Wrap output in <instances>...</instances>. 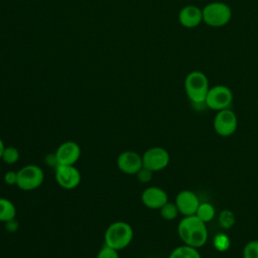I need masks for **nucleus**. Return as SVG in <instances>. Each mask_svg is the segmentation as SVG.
I'll list each match as a JSON object with an SVG mask.
<instances>
[{
  "label": "nucleus",
  "instance_id": "obj_1",
  "mask_svg": "<svg viewBox=\"0 0 258 258\" xmlns=\"http://www.w3.org/2000/svg\"><path fill=\"white\" fill-rule=\"evenodd\" d=\"M206 224L196 215L185 216L177 226V233L180 240L185 245L195 248L203 247L208 241Z\"/></svg>",
  "mask_w": 258,
  "mask_h": 258
},
{
  "label": "nucleus",
  "instance_id": "obj_2",
  "mask_svg": "<svg viewBox=\"0 0 258 258\" xmlns=\"http://www.w3.org/2000/svg\"><path fill=\"white\" fill-rule=\"evenodd\" d=\"M132 227L123 221L113 222L108 226L104 234L105 245L120 251L129 246L133 239Z\"/></svg>",
  "mask_w": 258,
  "mask_h": 258
},
{
  "label": "nucleus",
  "instance_id": "obj_3",
  "mask_svg": "<svg viewBox=\"0 0 258 258\" xmlns=\"http://www.w3.org/2000/svg\"><path fill=\"white\" fill-rule=\"evenodd\" d=\"M209 90V81L203 72L194 71L185 77L184 91L192 103H205Z\"/></svg>",
  "mask_w": 258,
  "mask_h": 258
},
{
  "label": "nucleus",
  "instance_id": "obj_4",
  "mask_svg": "<svg viewBox=\"0 0 258 258\" xmlns=\"http://www.w3.org/2000/svg\"><path fill=\"white\" fill-rule=\"evenodd\" d=\"M203 21L212 27H222L229 23L232 17V10L229 5L223 2H212L203 9Z\"/></svg>",
  "mask_w": 258,
  "mask_h": 258
},
{
  "label": "nucleus",
  "instance_id": "obj_5",
  "mask_svg": "<svg viewBox=\"0 0 258 258\" xmlns=\"http://www.w3.org/2000/svg\"><path fill=\"white\" fill-rule=\"evenodd\" d=\"M17 186L25 191L39 187L44 180V173L41 167L35 164H27L17 170Z\"/></svg>",
  "mask_w": 258,
  "mask_h": 258
},
{
  "label": "nucleus",
  "instance_id": "obj_6",
  "mask_svg": "<svg viewBox=\"0 0 258 258\" xmlns=\"http://www.w3.org/2000/svg\"><path fill=\"white\" fill-rule=\"evenodd\" d=\"M233 101L232 91L223 85H218L210 88L205 104L212 110L220 111L223 109H228Z\"/></svg>",
  "mask_w": 258,
  "mask_h": 258
},
{
  "label": "nucleus",
  "instance_id": "obj_7",
  "mask_svg": "<svg viewBox=\"0 0 258 258\" xmlns=\"http://www.w3.org/2000/svg\"><path fill=\"white\" fill-rule=\"evenodd\" d=\"M170 160L168 151L160 146L148 148L142 155L143 166L152 172L164 169Z\"/></svg>",
  "mask_w": 258,
  "mask_h": 258
},
{
  "label": "nucleus",
  "instance_id": "obj_8",
  "mask_svg": "<svg viewBox=\"0 0 258 258\" xmlns=\"http://www.w3.org/2000/svg\"><path fill=\"white\" fill-rule=\"evenodd\" d=\"M213 126L218 135L223 137L231 136L235 133L238 126V119L235 112L229 108L217 111Z\"/></svg>",
  "mask_w": 258,
  "mask_h": 258
},
{
  "label": "nucleus",
  "instance_id": "obj_9",
  "mask_svg": "<svg viewBox=\"0 0 258 258\" xmlns=\"http://www.w3.org/2000/svg\"><path fill=\"white\" fill-rule=\"evenodd\" d=\"M55 180L64 189H73L81 182L80 170L75 165L57 164L55 166Z\"/></svg>",
  "mask_w": 258,
  "mask_h": 258
},
{
  "label": "nucleus",
  "instance_id": "obj_10",
  "mask_svg": "<svg viewBox=\"0 0 258 258\" xmlns=\"http://www.w3.org/2000/svg\"><path fill=\"white\" fill-rule=\"evenodd\" d=\"M117 167L120 171L128 175L136 174L142 167V156L135 151L125 150L117 157Z\"/></svg>",
  "mask_w": 258,
  "mask_h": 258
},
{
  "label": "nucleus",
  "instance_id": "obj_11",
  "mask_svg": "<svg viewBox=\"0 0 258 258\" xmlns=\"http://www.w3.org/2000/svg\"><path fill=\"white\" fill-rule=\"evenodd\" d=\"M57 164L75 165L81 156L80 145L72 140L62 142L54 153Z\"/></svg>",
  "mask_w": 258,
  "mask_h": 258
},
{
  "label": "nucleus",
  "instance_id": "obj_12",
  "mask_svg": "<svg viewBox=\"0 0 258 258\" xmlns=\"http://www.w3.org/2000/svg\"><path fill=\"white\" fill-rule=\"evenodd\" d=\"M142 204L151 210H159L168 202L166 191L159 186H148L141 194Z\"/></svg>",
  "mask_w": 258,
  "mask_h": 258
},
{
  "label": "nucleus",
  "instance_id": "obj_13",
  "mask_svg": "<svg viewBox=\"0 0 258 258\" xmlns=\"http://www.w3.org/2000/svg\"><path fill=\"white\" fill-rule=\"evenodd\" d=\"M175 205L178 209L179 214L185 216L196 215L197 210L201 204L198 196L188 189L179 191L175 198Z\"/></svg>",
  "mask_w": 258,
  "mask_h": 258
},
{
  "label": "nucleus",
  "instance_id": "obj_14",
  "mask_svg": "<svg viewBox=\"0 0 258 258\" xmlns=\"http://www.w3.org/2000/svg\"><path fill=\"white\" fill-rule=\"evenodd\" d=\"M178 21L185 28H194L203 22V11L196 5H186L178 13Z\"/></svg>",
  "mask_w": 258,
  "mask_h": 258
},
{
  "label": "nucleus",
  "instance_id": "obj_15",
  "mask_svg": "<svg viewBox=\"0 0 258 258\" xmlns=\"http://www.w3.org/2000/svg\"><path fill=\"white\" fill-rule=\"evenodd\" d=\"M16 216V208L14 204L6 199L0 198V222H7L14 219Z\"/></svg>",
  "mask_w": 258,
  "mask_h": 258
},
{
  "label": "nucleus",
  "instance_id": "obj_16",
  "mask_svg": "<svg viewBox=\"0 0 258 258\" xmlns=\"http://www.w3.org/2000/svg\"><path fill=\"white\" fill-rule=\"evenodd\" d=\"M168 258H202L201 254L198 251V248L182 245L174 248L169 254Z\"/></svg>",
  "mask_w": 258,
  "mask_h": 258
},
{
  "label": "nucleus",
  "instance_id": "obj_17",
  "mask_svg": "<svg viewBox=\"0 0 258 258\" xmlns=\"http://www.w3.org/2000/svg\"><path fill=\"white\" fill-rule=\"evenodd\" d=\"M215 215H216V210L214 206L207 202L201 203L196 213V216L199 217L205 223L212 221L215 218Z\"/></svg>",
  "mask_w": 258,
  "mask_h": 258
},
{
  "label": "nucleus",
  "instance_id": "obj_18",
  "mask_svg": "<svg viewBox=\"0 0 258 258\" xmlns=\"http://www.w3.org/2000/svg\"><path fill=\"white\" fill-rule=\"evenodd\" d=\"M159 211H160V216L166 221L174 220L179 214L175 203H171V202H167L162 208L159 209Z\"/></svg>",
  "mask_w": 258,
  "mask_h": 258
},
{
  "label": "nucleus",
  "instance_id": "obj_19",
  "mask_svg": "<svg viewBox=\"0 0 258 258\" xmlns=\"http://www.w3.org/2000/svg\"><path fill=\"white\" fill-rule=\"evenodd\" d=\"M20 156V153L18 149L14 146H6L3 154H2V160L8 164H14L18 161Z\"/></svg>",
  "mask_w": 258,
  "mask_h": 258
},
{
  "label": "nucleus",
  "instance_id": "obj_20",
  "mask_svg": "<svg viewBox=\"0 0 258 258\" xmlns=\"http://www.w3.org/2000/svg\"><path fill=\"white\" fill-rule=\"evenodd\" d=\"M219 223L222 228L230 229L235 224V215L230 210H223L219 215Z\"/></svg>",
  "mask_w": 258,
  "mask_h": 258
},
{
  "label": "nucleus",
  "instance_id": "obj_21",
  "mask_svg": "<svg viewBox=\"0 0 258 258\" xmlns=\"http://www.w3.org/2000/svg\"><path fill=\"white\" fill-rule=\"evenodd\" d=\"M214 247L218 251H226L230 247V239L226 234L220 233L214 238Z\"/></svg>",
  "mask_w": 258,
  "mask_h": 258
},
{
  "label": "nucleus",
  "instance_id": "obj_22",
  "mask_svg": "<svg viewBox=\"0 0 258 258\" xmlns=\"http://www.w3.org/2000/svg\"><path fill=\"white\" fill-rule=\"evenodd\" d=\"M243 258H258V241L248 242L243 249Z\"/></svg>",
  "mask_w": 258,
  "mask_h": 258
},
{
  "label": "nucleus",
  "instance_id": "obj_23",
  "mask_svg": "<svg viewBox=\"0 0 258 258\" xmlns=\"http://www.w3.org/2000/svg\"><path fill=\"white\" fill-rule=\"evenodd\" d=\"M96 258H120L118 251L107 246L104 245L98 252Z\"/></svg>",
  "mask_w": 258,
  "mask_h": 258
},
{
  "label": "nucleus",
  "instance_id": "obj_24",
  "mask_svg": "<svg viewBox=\"0 0 258 258\" xmlns=\"http://www.w3.org/2000/svg\"><path fill=\"white\" fill-rule=\"evenodd\" d=\"M152 174H153V172H152L151 170H149V169H147V168H145V167L143 166L135 175L137 176V178H138V180H139L140 182L146 183V182H148V181L151 180Z\"/></svg>",
  "mask_w": 258,
  "mask_h": 258
},
{
  "label": "nucleus",
  "instance_id": "obj_25",
  "mask_svg": "<svg viewBox=\"0 0 258 258\" xmlns=\"http://www.w3.org/2000/svg\"><path fill=\"white\" fill-rule=\"evenodd\" d=\"M17 171L8 170L4 174V182L8 185H17Z\"/></svg>",
  "mask_w": 258,
  "mask_h": 258
},
{
  "label": "nucleus",
  "instance_id": "obj_26",
  "mask_svg": "<svg viewBox=\"0 0 258 258\" xmlns=\"http://www.w3.org/2000/svg\"><path fill=\"white\" fill-rule=\"evenodd\" d=\"M18 227H19V224H18V222L15 220V218L12 219V220H10V221L5 222V228H6V230H7L8 232H10V233L16 232V231L18 230Z\"/></svg>",
  "mask_w": 258,
  "mask_h": 258
},
{
  "label": "nucleus",
  "instance_id": "obj_27",
  "mask_svg": "<svg viewBox=\"0 0 258 258\" xmlns=\"http://www.w3.org/2000/svg\"><path fill=\"white\" fill-rule=\"evenodd\" d=\"M5 145H4V142H3V140L0 138V159L2 158V154H3V151H4V149H5Z\"/></svg>",
  "mask_w": 258,
  "mask_h": 258
}]
</instances>
